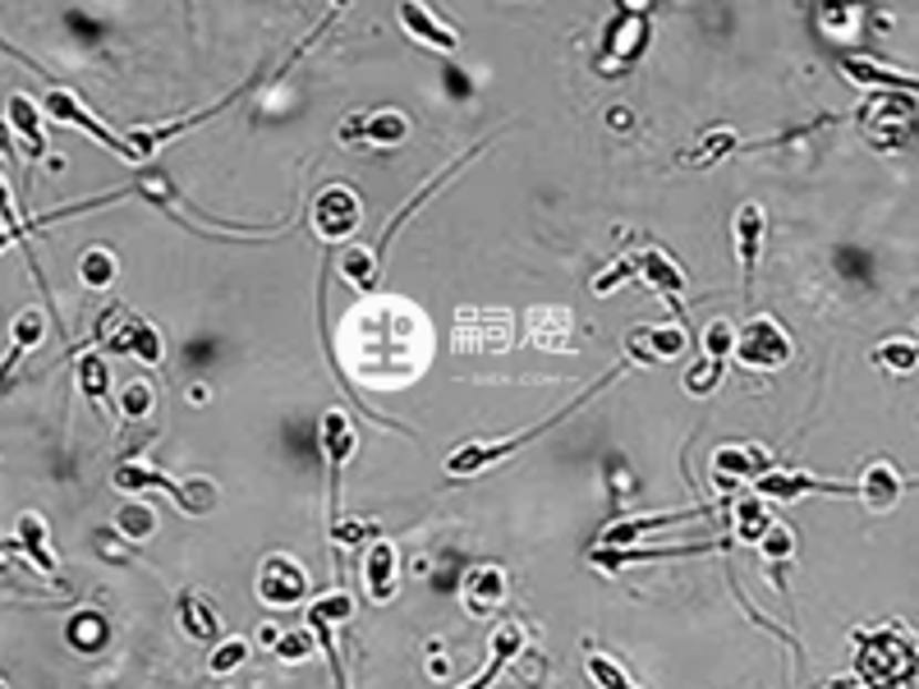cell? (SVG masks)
Segmentation results:
<instances>
[{
    "mask_svg": "<svg viewBox=\"0 0 919 689\" xmlns=\"http://www.w3.org/2000/svg\"><path fill=\"white\" fill-rule=\"evenodd\" d=\"M0 222H6V230H10V239L23 248V258H28V267H33V276H38V286H42V295H47V276H42V263H38V254L28 248V226L14 216V207H10V189H6V179H0Z\"/></svg>",
    "mask_w": 919,
    "mask_h": 689,
    "instance_id": "33",
    "label": "cell"
},
{
    "mask_svg": "<svg viewBox=\"0 0 919 689\" xmlns=\"http://www.w3.org/2000/svg\"><path fill=\"white\" fill-rule=\"evenodd\" d=\"M731 350H735V327L726 318H713L709 327H703V354L717 359V363H726Z\"/></svg>",
    "mask_w": 919,
    "mask_h": 689,
    "instance_id": "41",
    "label": "cell"
},
{
    "mask_svg": "<svg viewBox=\"0 0 919 689\" xmlns=\"http://www.w3.org/2000/svg\"><path fill=\"white\" fill-rule=\"evenodd\" d=\"M754 547H758V556L777 570V566H786V561L795 556V534H791V528H786L782 520H773L768 528H763V538H758Z\"/></svg>",
    "mask_w": 919,
    "mask_h": 689,
    "instance_id": "34",
    "label": "cell"
},
{
    "mask_svg": "<svg viewBox=\"0 0 919 689\" xmlns=\"http://www.w3.org/2000/svg\"><path fill=\"white\" fill-rule=\"evenodd\" d=\"M19 547L28 552V561L42 570V575H55V556L47 552V524H42V515H19Z\"/></svg>",
    "mask_w": 919,
    "mask_h": 689,
    "instance_id": "32",
    "label": "cell"
},
{
    "mask_svg": "<svg viewBox=\"0 0 919 689\" xmlns=\"http://www.w3.org/2000/svg\"><path fill=\"white\" fill-rule=\"evenodd\" d=\"M0 689H6V685H0Z\"/></svg>",
    "mask_w": 919,
    "mask_h": 689,
    "instance_id": "52",
    "label": "cell"
},
{
    "mask_svg": "<svg viewBox=\"0 0 919 689\" xmlns=\"http://www.w3.org/2000/svg\"><path fill=\"white\" fill-rule=\"evenodd\" d=\"M318 639L313 630H290V635H276L271 652H276V662H303V657H313Z\"/></svg>",
    "mask_w": 919,
    "mask_h": 689,
    "instance_id": "39",
    "label": "cell"
},
{
    "mask_svg": "<svg viewBox=\"0 0 919 689\" xmlns=\"http://www.w3.org/2000/svg\"><path fill=\"white\" fill-rule=\"evenodd\" d=\"M335 267H341V276L350 280L354 290H378V276H382V258H378V248H368V244H345L341 254H335Z\"/></svg>",
    "mask_w": 919,
    "mask_h": 689,
    "instance_id": "26",
    "label": "cell"
},
{
    "mask_svg": "<svg viewBox=\"0 0 919 689\" xmlns=\"http://www.w3.org/2000/svg\"><path fill=\"white\" fill-rule=\"evenodd\" d=\"M915 363H919L915 340H882L874 350V368H882V372H910Z\"/></svg>",
    "mask_w": 919,
    "mask_h": 689,
    "instance_id": "36",
    "label": "cell"
},
{
    "mask_svg": "<svg viewBox=\"0 0 919 689\" xmlns=\"http://www.w3.org/2000/svg\"><path fill=\"white\" fill-rule=\"evenodd\" d=\"M773 469V455H763V451H754V446H722L717 455H713V479H722V483H754L758 474H768Z\"/></svg>",
    "mask_w": 919,
    "mask_h": 689,
    "instance_id": "24",
    "label": "cell"
},
{
    "mask_svg": "<svg viewBox=\"0 0 919 689\" xmlns=\"http://www.w3.org/2000/svg\"><path fill=\"white\" fill-rule=\"evenodd\" d=\"M115 487H120V492L157 487V492H166V496L175 501L184 515H207L211 506H217V487H211V483H203V479H194V483H175V479L162 474V469H147V464H120V469H115Z\"/></svg>",
    "mask_w": 919,
    "mask_h": 689,
    "instance_id": "3",
    "label": "cell"
},
{
    "mask_svg": "<svg viewBox=\"0 0 919 689\" xmlns=\"http://www.w3.org/2000/svg\"><path fill=\"white\" fill-rule=\"evenodd\" d=\"M617 10H621V14H649V10H653V0H617Z\"/></svg>",
    "mask_w": 919,
    "mask_h": 689,
    "instance_id": "47",
    "label": "cell"
},
{
    "mask_svg": "<svg viewBox=\"0 0 919 689\" xmlns=\"http://www.w3.org/2000/svg\"><path fill=\"white\" fill-rule=\"evenodd\" d=\"M685 327H634L626 336V359L630 363H667L685 354Z\"/></svg>",
    "mask_w": 919,
    "mask_h": 689,
    "instance_id": "18",
    "label": "cell"
},
{
    "mask_svg": "<svg viewBox=\"0 0 919 689\" xmlns=\"http://www.w3.org/2000/svg\"><path fill=\"white\" fill-rule=\"evenodd\" d=\"M855 496H860L865 506H869V511H878V515H882V511H892L897 501L906 496V479H901V469H897L892 460H882V455H878V460L865 469V474H860V483H855Z\"/></svg>",
    "mask_w": 919,
    "mask_h": 689,
    "instance_id": "20",
    "label": "cell"
},
{
    "mask_svg": "<svg viewBox=\"0 0 919 689\" xmlns=\"http://www.w3.org/2000/svg\"><path fill=\"white\" fill-rule=\"evenodd\" d=\"M97 340L115 354H134L147 368H162V359H166L157 327H152L147 318H138V312H125V308H111L97 322Z\"/></svg>",
    "mask_w": 919,
    "mask_h": 689,
    "instance_id": "5",
    "label": "cell"
},
{
    "mask_svg": "<svg viewBox=\"0 0 919 689\" xmlns=\"http://www.w3.org/2000/svg\"><path fill=\"white\" fill-rule=\"evenodd\" d=\"M758 496H768V501H791V496H809V492H827V496H855L850 483H833V479H814L805 474V469H768V474H758L750 483Z\"/></svg>",
    "mask_w": 919,
    "mask_h": 689,
    "instance_id": "13",
    "label": "cell"
},
{
    "mask_svg": "<svg viewBox=\"0 0 919 689\" xmlns=\"http://www.w3.org/2000/svg\"><path fill=\"white\" fill-rule=\"evenodd\" d=\"M860 124H865V138L878 147V152H892L906 143V130L915 124V111L906 106L901 92H887V88H874L865 106H860Z\"/></svg>",
    "mask_w": 919,
    "mask_h": 689,
    "instance_id": "6",
    "label": "cell"
},
{
    "mask_svg": "<svg viewBox=\"0 0 919 689\" xmlns=\"http://www.w3.org/2000/svg\"><path fill=\"white\" fill-rule=\"evenodd\" d=\"M795 354V344H791V331L768 318V312H750V322L735 331V350L731 359L750 368V372H773V368H786Z\"/></svg>",
    "mask_w": 919,
    "mask_h": 689,
    "instance_id": "2",
    "label": "cell"
},
{
    "mask_svg": "<svg viewBox=\"0 0 919 689\" xmlns=\"http://www.w3.org/2000/svg\"><path fill=\"white\" fill-rule=\"evenodd\" d=\"M731 235H735V263H741L745 299H750V290H754V267L763 258V235H768V212H763L758 203H741V207H735Z\"/></svg>",
    "mask_w": 919,
    "mask_h": 689,
    "instance_id": "12",
    "label": "cell"
},
{
    "mask_svg": "<svg viewBox=\"0 0 919 689\" xmlns=\"http://www.w3.org/2000/svg\"><path fill=\"white\" fill-rule=\"evenodd\" d=\"M309 222H313L318 239H327V244L354 239V230L363 222V198H359V189H350V184H327V189L313 198V207H309Z\"/></svg>",
    "mask_w": 919,
    "mask_h": 689,
    "instance_id": "7",
    "label": "cell"
},
{
    "mask_svg": "<svg viewBox=\"0 0 919 689\" xmlns=\"http://www.w3.org/2000/svg\"><path fill=\"white\" fill-rule=\"evenodd\" d=\"M10 130H19L28 162H42V156H47L42 115H38V102H33V97H23V92H14V97H10Z\"/></svg>",
    "mask_w": 919,
    "mask_h": 689,
    "instance_id": "27",
    "label": "cell"
},
{
    "mask_svg": "<svg viewBox=\"0 0 919 689\" xmlns=\"http://www.w3.org/2000/svg\"><path fill=\"white\" fill-rule=\"evenodd\" d=\"M47 336V312L42 308H19V318H14V344L19 350H33V344H42Z\"/></svg>",
    "mask_w": 919,
    "mask_h": 689,
    "instance_id": "43",
    "label": "cell"
},
{
    "mask_svg": "<svg viewBox=\"0 0 919 689\" xmlns=\"http://www.w3.org/2000/svg\"><path fill=\"white\" fill-rule=\"evenodd\" d=\"M506 593H510V584H506V570L502 566H474L465 575V607L474 616H493L506 603Z\"/></svg>",
    "mask_w": 919,
    "mask_h": 689,
    "instance_id": "23",
    "label": "cell"
},
{
    "mask_svg": "<svg viewBox=\"0 0 919 689\" xmlns=\"http://www.w3.org/2000/svg\"><path fill=\"white\" fill-rule=\"evenodd\" d=\"M152 528H157V511L143 506V501H130V506L115 515V534H120V538H134V543H138V538L152 534Z\"/></svg>",
    "mask_w": 919,
    "mask_h": 689,
    "instance_id": "37",
    "label": "cell"
},
{
    "mask_svg": "<svg viewBox=\"0 0 919 689\" xmlns=\"http://www.w3.org/2000/svg\"><path fill=\"white\" fill-rule=\"evenodd\" d=\"M850 685H855V680H833V685H827V689H850Z\"/></svg>",
    "mask_w": 919,
    "mask_h": 689,
    "instance_id": "50",
    "label": "cell"
},
{
    "mask_svg": "<svg viewBox=\"0 0 919 689\" xmlns=\"http://www.w3.org/2000/svg\"><path fill=\"white\" fill-rule=\"evenodd\" d=\"M510 336H515V318L510 312H493V308H465L455 318V350L460 354H502L510 350Z\"/></svg>",
    "mask_w": 919,
    "mask_h": 689,
    "instance_id": "8",
    "label": "cell"
},
{
    "mask_svg": "<svg viewBox=\"0 0 919 689\" xmlns=\"http://www.w3.org/2000/svg\"><path fill=\"white\" fill-rule=\"evenodd\" d=\"M79 387H83V395L92 404H106V395H111V372H106V359L102 354H83L79 359Z\"/></svg>",
    "mask_w": 919,
    "mask_h": 689,
    "instance_id": "35",
    "label": "cell"
},
{
    "mask_svg": "<svg viewBox=\"0 0 919 689\" xmlns=\"http://www.w3.org/2000/svg\"><path fill=\"white\" fill-rule=\"evenodd\" d=\"M525 644H529V625H525V620H506V625H497V635H493V652H487L483 671H478L469 685H460V689H493V685L506 676V667L515 662L519 652H525Z\"/></svg>",
    "mask_w": 919,
    "mask_h": 689,
    "instance_id": "15",
    "label": "cell"
},
{
    "mask_svg": "<svg viewBox=\"0 0 919 689\" xmlns=\"http://www.w3.org/2000/svg\"><path fill=\"white\" fill-rule=\"evenodd\" d=\"M410 138V115L405 111H373L345 120L341 143H368V147H395Z\"/></svg>",
    "mask_w": 919,
    "mask_h": 689,
    "instance_id": "16",
    "label": "cell"
},
{
    "mask_svg": "<svg viewBox=\"0 0 919 689\" xmlns=\"http://www.w3.org/2000/svg\"><path fill=\"white\" fill-rule=\"evenodd\" d=\"M179 630L198 639V644H221V620L217 611H211L207 598H198V593H179Z\"/></svg>",
    "mask_w": 919,
    "mask_h": 689,
    "instance_id": "28",
    "label": "cell"
},
{
    "mask_svg": "<svg viewBox=\"0 0 919 689\" xmlns=\"http://www.w3.org/2000/svg\"><path fill=\"white\" fill-rule=\"evenodd\" d=\"M152 404H157V391H152L143 378H130V387L120 391V410H125V419H147L152 414Z\"/></svg>",
    "mask_w": 919,
    "mask_h": 689,
    "instance_id": "40",
    "label": "cell"
},
{
    "mask_svg": "<svg viewBox=\"0 0 919 689\" xmlns=\"http://www.w3.org/2000/svg\"><path fill=\"white\" fill-rule=\"evenodd\" d=\"M529 336L538 350H551V354H561V350H575V318L566 308H538L534 318H529Z\"/></svg>",
    "mask_w": 919,
    "mask_h": 689,
    "instance_id": "25",
    "label": "cell"
},
{
    "mask_svg": "<svg viewBox=\"0 0 919 689\" xmlns=\"http://www.w3.org/2000/svg\"><path fill=\"white\" fill-rule=\"evenodd\" d=\"M722 378H726V363H717V359L703 354V363H699V368H690L685 391H690V395H713V391L722 387Z\"/></svg>",
    "mask_w": 919,
    "mask_h": 689,
    "instance_id": "44",
    "label": "cell"
},
{
    "mask_svg": "<svg viewBox=\"0 0 919 689\" xmlns=\"http://www.w3.org/2000/svg\"><path fill=\"white\" fill-rule=\"evenodd\" d=\"M0 152L10 156V124H6V120H0Z\"/></svg>",
    "mask_w": 919,
    "mask_h": 689,
    "instance_id": "49",
    "label": "cell"
},
{
    "mask_svg": "<svg viewBox=\"0 0 919 689\" xmlns=\"http://www.w3.org/2000/svg\"><path fill=\"white\" fill-rule=\"evenodd\" d=\"M589 680L598 685V689H639V685H630V676L611 662V657H602V652H589Z\"/></svg>",
    "mask_w": 919,
    "mask_h": 689,
    "instance_id": "42",
    "label": "cell"
},
{
    "mask_svg": "<svg viewBox=\"0 0 919 689\" xmlns=\"http://www.w3.org/2000/svg\"><path fill=\"white\" fill-rule=\"evenodd\" d=\"M649 51V14H621L607 23V33H602V60H598V70H611V74H621L630 65H639V55Z\"/></svg>",
    "mask_w": 919,
    "mask_h": 689,
    "instance_id": "9",
    "label": "cell"
},
{
    "mask_svg": "<svg viewBox=\"0 0 919 689\" xmlns=\"http://www.w3.org/2000/svg\"><path fill=\"white\" fill-rule=\"evenodd\" d=\"M726 511H731V528H735V538H741V543H758L763 528L773 524V515H768V506H763L758 492H745V496L726 501Z\"/></svg>",
    "mask_w": 919,
    "mask_h": 689,
    "instance_id": "29",
    "label": "cell"
},
{
    "mask_svg": "<svg viewBox=\"0 0 919 689\" xmlns=\"http://www.w3.org/2000/svg\"><path fill=\"white\" fill-rule=\"evenodd\" d=\"M634 263H639V280L643 286H653L662 299H667V308L671 312H681V290H685V271L671 263L662 248H643V254H634Z\"/></svg>",
    "mask_w": 919,
    "mask_h": 689,
    "instance_id": "22",
    "label": "cell"
},
{
    "mask_svg": "<svg viewBox=\"0 0 919 689\" xmlns=\"http://www.w3.org/2000/svg\"><path fill=\"white\" fill-rule=\"evenodd\" d=\"M258 598L276 611L299 607L303 598H309V575H303V566L295 556H267L258 566Z\"/></svg>",
    "mask_w": 919,
    "mask_h": 689,
    "instance_id": "11",
    "label": "cell"
},
{
    "mask_svg": "<svg viewBox=\"0 0 919 689\" xmlns=\"http://www.w3.org/2000/svg\"><path fill=\"white\" fill-rule=\"evenodd\" d=\"M115 276H120V258L106 244H92L83 254V263H79V280L87 290H106V286H115Z\"/></svg>",
    "mask_w": 919,
    "mask_h": 689,
    "instance_id": "31",
    "label": "cell"
},
{
    "mask_svg": "<svg viewBox=\"0 0 919 689\" xmlns=\"http://www.w3.org/2000/svg\"><path fill=\"white\" fill-rule=\"evenodd\" d=\"M745 147V138L731 130V124H717V130H709L703 134L694 147H690V156H685V166H713V162H726L731 152H741Z\"/></svg>",
    "mask_w": 919,
    "mask_h": 689,
    "instance_id": "30",
    "label": "cell"
},
{
    "mask_svg": "<svg viewBox=\"0 0 919 689\" xmlns=\"http://www.w3.org/2000/svg\"><path fill=\"white\" fill-rule=\"evenodd\" d=\"M318 442L327 455V524H341V469L350 464V455L359 451V436L345 410H327L318 423Z\"/></svg>",
    "mask_w": 919,
    "mask_h": 689,
    "instance_id": "4",
    "label": "cell"
},
{
    "mask_svg": "<svg viewBox=\"0 0 919 689\" xmlns=\"http://www.w3.org/2000/svg\"><path fill=\"white\" fill-rule=\"evenodd\" d=\"M42 106H47V115H51L55 124H74V130L92 134V138H97V143H102L106 152H115V156H120V162H138V156H134V147H130V138H115V134L106 130V124H102L97 115H87V111L79 106V97H74V92H70V88H60V83H51V92H47V102H42Z\"/></svg>",
    "mask_w": 919,
    "mask_h": 689,
    "instance_id": "10",
    "label": "cell"
},
{
    "mask_svg": "<svg viewBox=\"0 0 919 689\" xmlns=\"http://www.w3.org/2000/svg\"><path fill=\"white\" fill-rule=\"evenodd\" d=\"M70 639H74V648H83V652H87V648H102V644H106V620L83 611V616L70 625Z\"/></svg>",
    "mask_w": 919,
    "mask_h": 689,
    "instance_id": "45",
    "label": "cell"
},
{
    "mask_svg": "<svg viewBox=\"0 0 919 689\" xmlns=\"http://www.w3.org/2000/svg\"><path fill=\"white\" fill-rule=\"evenodd\" d=\"M6 244H10V230H0V248H6Z\"/></svg>",
    "mask_w": 919,
    "mask_h": 689,
    "instance_id": "51",
    "label": "cell"
},
{
    "mask_svg": "<svg viewBox=\"0 0 919 689\" xmlns=\"http://www.w3.org/2000/svg\"><path fill=\"white\" fill-rule=\"evenodd\" d=\"M249 639H221L217 648H211V657H207V676H230L235 667H244L249 662Z\"/></svg>",
    "mask_w": 919,
    "mask_h": 689,
    "instance_id": "38",
    "label": "cell"
},
{
    "mask_svg": "<svg viewBox=\"0 0 919 689\" xmlns=\"http://www.w3.org/2000/svg\"><path fill=\"white\" fill-rule=\"evenodd\" d=\"M626 280H639V263H634V258H626V263H617L611 271H602V276L593 280V290H598V295H611V290H621Z\"/></svg>",
    "mask_w": 919,
    "mask_h": 689,
    "instance_id": "46",
    "label": "cell"
},
{
    "mask_svg": "<svg viewBox=\"0 0 919 689\" xmlns=\"http://www.w3.org/2000/svg\"><path fill=\"white\" fill-rule=\"evenodd\" d=\"M694 520H717V506H690V511H662V515H649V520H626L617 528H602V547H639L649 534L667 524H694Z\"/></svg>",
    "mask_w": 919,
    "mask_h": 689,
    "instance_id": "14",
    "label": "cell"
},
{
    "mask_svg": "<svg viewBox=\"0 0 919 689\" xmlns=\"http://www.w3.org/2000/svg\"><path fill=\"white\" fill-rule=\"evenodd\" d=\"M345 6H350V0H331V6H327V19H322V28H327V23H331V19H335V14H341V10H345ZM322 28H318V33H322Z\"/></svg>",
    "mask_w": 919,
    "mask_h": 689,
    "instance_id": "48",
    "label": "cell"
},
{
    "mask_svg": "<svg viewBox=\"0 0 919 689\" xmlns=\"http://www.w3.org/2000/svg\"><path fill=\"white\" fill-rule=\"evenodd\" d=\"M626 368H634V363H630V359H621L617 368H611V372H607V378H598V382H593V387H589L585 395H575V400L566 404V410H557V414H551V419H543L538 428H525V432H510V436H506V442H474V446H460V451H455V455L446 460V474H451V479H474V474H483V469H487V464H497V460L515 455L519 446H529V442H538V436H543V432H551V428H557L561 419H570L575 410H585V404H589V400H593V395H598L602 387H611V382H617V378H621V372H626Z\"/></svg>",
    "mask_w": 919,
    "mask_h": 689,
    "instance_id": "1",
    "label": "cell"
},
{
    "mask_svg": "<svg viewBox=\"0 0 919 689\" xmlns=\"http://www.w3.org/2000/svg\"><path fill=\"white\" fill-rule=\"evenodd\" d=\"M395 14H401V28H405L414 42L433 47V51H442V55H451V51L460 47V33H455V28H446L433 10L423 6V0H401V10H395Z\"/></svg>",
    "mask_w": 919,
    "mask_h": 689,
    "instance_id": "21",
    "label": "cell"
},
{
    "mask_svg": "<svg viewBox=\"0 0 919 689\" xmlns=\"http://www.w3.org/2000/svg\"><path fill=\"white\" fill-rule=\"evenodd\" d=\"M395 579H401V556H395L391 538H373L363 552V588L373 603H391L395 598Z\"/></svg>",
    "mask_w": 919,
    "mask_h": 689,
    "instance_id": "19",
    "label": "cell"
},
{
    "mask_svg": "<svg viewBox=\"0 0 919 689\" xmlns=\"http://www.w3.org/2000/svg\"><path fill=\"white\" fill-rule=\"evenodd\" d=\"M726 547H731L726 538H709V543H685V547H598V552H593V566H602V570H621V566H634V561L713 556V552H726Z\"/></svg>",
    "mask_w": 919,
    "mask_h": 689,
    "instance_id": "17",
    "label": "cell"
}]
</instances>
